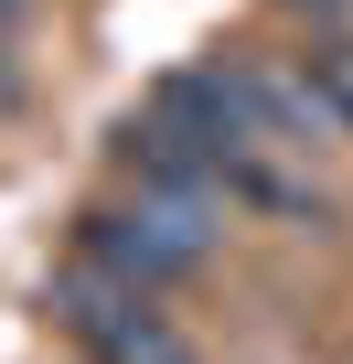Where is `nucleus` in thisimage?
<instances>
[{
    "label": "nucleus",
    "mask_w": 353,
    "mask_h": 364,
    "mask_svg": "<svg viewBox=\"0 0 353 364\" xmlns=\"http://www.w3.org/2000/svg\"><path fill=\"white\" fill-rule=\"evenodd\" d=\"M214 215H183V204H150V193H129V204H86L75 215V257L86 268H107V279H129V289H193L204 279V257H214Z\"/></svg>",
    "instance_id": "nucleus-1"
},
{
    "label": "nucleus",
    "mask_w": 353,
    "mask_h": 364,
    "mask_svg": "<svg viewBox=\"0 0 353 364\" xmlns=\"http://www.w3.org/2000/svg\"><path fill=\"white\" fill-rule=\"evenodd\" d=\"M43 311H54V332H65L86 364H204L193 332L171 321L150 289H129V279H107V268H86V257L43 289Z\"/></svg>",
    "instance_id": "nucleus-2"
},
{
    "label": "nucleus",
    "mask_w": 353,
    "mask_h": 364,
    "mask_svg": "<svg viewBox=\"0 0 353 364\" xmlns=\"http://www.w3.org/2000/svg\"><path fill=\"white\" fill-rule=\"evenodd\" d=\"M268 215L278 236H332L342 225V204L321 193L310 171H289V161H268V139H246V150H225V215Z\"/></svg>",
    "instance_id": "nucleus-3"
},
{
    "label": "nucleus",
    "mask_w": 353,
    "mask_h": 364,
    "mask_svg": "<svg viewBox=\"0 0 353 364\" xmlns=\"http://www.w3.org/2000/svg\"><path fill=\"white\" fill-rule=\"evenodd\" d=\"M300 86L321 97V118L353 139V33H310V54H300Z\"/></svg>",
    "instance_id": "nucleus-4"
},
{
    "label": "nucleus",
    "mask_w": 353,
    "mask_h": 364,
    "mask_svg": "<svg viewBox=\"0 0 353 364\" xmlns=\"http://www.w3.org/2000/svg\"><path fill=\"white\" fill-rule=\"evenodd\" d=\"M0 107H22V65H11V22H0Z\"/></svg>",
    "instance_id": "nucleus-5"
},
{
    "label": "nucleus",
    "mask_w": 353,
    "mask_h": 364,
    "mask_svg": "<svg viewBox=\"0 0 353 364\" xmlns=\"http://www.w3.org/2000/svg\"><path fill=\"white\" fill-rule=\"evenodd\" d=\"M289 11H310L321 33H342V22H353V0H289Z\"/></svg>",
    "instance_id": "nucleus-6"
},
{
    "label": "nucleus",
    "mask_w": 353,
    "mask_h": 364,
    "mask_svg": "<svg viewBox=\"0 0 353 364\" xmlns=\"http://www.w3.org/2000/svg\"><path fill=\"white\" fill-rule=\"evenodd\" d=\"M0 22H11V33H22V0H0Z\"/></svg>",
    "instance_id": "nucleus-7"
}]
</instances>
